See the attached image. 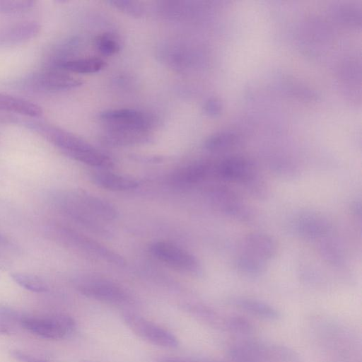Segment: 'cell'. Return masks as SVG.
I'll return each instance as SVG.
<instances>
[{"label": "cell", "mask_w": 362, "mask_h": 362, "mask_svg": "<svg viewBox=\"0 0 362 362\" xmlns=\"http://www.w3.org/2000/svg\"><path fill=\"white\" fill-rule=\"evenodd\" d=\"M25 125L76 160L100 168H108L113 165L110 157L80 137L62 128L37 120L25 121Z\"/></svg>", "instance_id": "obj_1"}, {"label": "cell", "mask_w": 362, "mask_h": 362, "mask_svg": "<svg viewBox=\"0 0 362 362\" xmlns=\"http://www.w3.org/2000/svg\"><path fill=\"white\" fill-rule=\"evenodd\" d=\"M59 204L66 215L100 235L108 233L101 221H110L117 216V211L111 203L82 191L63 194Z\"/></svg>", "instance_id": "obj_2"}, {"label": "cell", "mask_w": 362, "mask_h": 362, "mask_svg": "<svg viewBox=\"0 0 362 362\" xmlns=\"http://www.w3.org/2000/svg\"><path fill=\"white\" fill-rule=\"evenodd\" d=\"M21 326L28 332L41 338L58 340L73 333L76 322L66 314L22 315Z\"/></svg>", "instance_id": "obj_3"}, {"label": "cell", "mask_w": 362, "mask_h": 362, "mask_svg": "<svg viewBox=\"0 0 362 362\" xmlns=\"http://www.w3.org/2000/svg\"><path fill=\"white\" fill-rule=\"evenodd\" d=\"M83 82L67 72L49 69L30 74L16 83V86L33 93H58L78 88Z\"/></svg>", "instance_id": "obj_4"}, {"label": "cell", "mask_w": 362, "mask_h": 362, "mask_svg": "<svg viewBox=\"0 0 362 362\" xmlns=\"http://www.w3.org/2000/svg\"><path fill=\"white\" fill-rule=\"evenodd\" d=\"M74 285L82 295L103 303L122 305L129 300L122 287L100 276L88 274L78 276L74 280Z\"/></svg>", "instance_id": "obj_5"}, {"label": "cell", "mask_w": 362, "mask_h": 362, "mask_svg": "<svg viewBox=\"0 0 362 362\" xmlns=\"http://www.w3.org/2000/svg\"><path fill=\"white\" fill-rule=\"evenodd\" d=\"M122 319L132 332L148 343L170 349L179 345L177 338L172 332L142 316L126 313L122 315Z\"/></svg>", "instance_id": "obj_6"}, {"label": "cell", "mask_w": 362, "mask_h": 362, "mask_svg": "<svg viewBox=\"0 0 362 362\" xmlns=\"http://www.w3.org/2000/svg\"><path fill=\"white\" fill-rule=\"evenodd\" d=\"M151 254L160 262L173 268L197 274L201 267L197 259L182 248L165 241H156L150 246Z\"/></svg>", "instance_id": "obj_7"}, {"label": "cell", "mask_w": 362, "mask_h": 362, "mask_svg": "<svg viewBox=\"0 0 362 362\" xmlns=\"http://www.w3.org/2000/svg\"><path fill=\"white\" fill-rule=\"evenodd\" d=\"M208 195L214 204L226 216L240 222H250L254 218L252 210L233 190L226 186L211 187Z\"/></svg>", "instance_id": "obj_8"}, {"label": "cell", "mask_w": 362, "mask_h": 362, "mask_svg": "<svg viewBox=\"0 0 362 362\" xmlns=\"http://www.w3.org/2000/svg\"><path fill=\"white\" fill-rule=\"evenodd\" d=\"M100 119L106 128L126 129L148 132L153 125L151 115L134 109L109 110L101 112Z\"/></svg>", "instance_id": "obj_9"}, {"label": "cell", "mask_w": 362, "mask_h": 362, "mask_svg": "<svg viewBox=\"0 0 362 362\" xmlns=\"http://www.w3.org/2000/svg\"><path fill=\"white\" fill-rule=\"evenodd\" d=\"M53 229H54V235L57 236L60 240L69 245L76 247L108 262L117 264L124 263L119 255L86 236L64 227H57Z\"/></svg>", "instance_id": "obj_10"}, {"label": "cell", "mask_w": 362, "mask_h": 362, "mask_svg": "<svg viewBox=\"0 0 362 362\" xmlns=\"http://www.w3.org/2000/svg\"><path fill=\"white\" fill-rule=\"evenodd\" d=\"M257 175L254 163L243 156H230L214 165V176L243 186Z\"/></svg>", "instance_id": "obj_11"}, {"label": "cell", "mask_w": 362, "mask_h": 362, "mask_svg": "<svg viewBox=\"0 0 362 362\" xmlns=\"http://www.w3.org/2000/svg\"><path fill=\"white\" fill-rule=\"evenodd\" d=\"M295 232L308 240H322L331 231V224L326 217L317 212L306 211L300 214L294 221Z\"/></svg>", "instance_id": "obj_12"}, {"label": "cell", "mask_w": 362, "mask_h": 362, "mask_svg": "<svg viewBox=\"0 0 362 362\" xmlns=\"http://www.w3.org/2000/svg\"><path fill=\"white\" fill-rule=\"evenodd\" d=\"M241 251L267 262L276 254L275 240L266 233H251L243 237L240 243Z\"/></svg>", "instance_id": "obj_13"}, {"label": "cell", "mask_w": 362, "mask_h": 362, "mask_svg": "<svg viewBox=\"0 0 362 362\" xmlns=\"http://www.w3.org/2000/svg\"><path fill=\"white\" fill-rule=\"evenodd\" d=\"M40 25L25 21L0 28V45H15L34 38L40 32Z\"/></svg>", "instance_id": "obj_14"}, {"label": "cell", "mask_w": 362, "mask_h": 362, "mask_svg": "<svg viewBox=\"0 0 362 362\" xmlns=\"http://www.w3.org/2000/svg\"><path fill=\"white\" fill-rule=\"evenodd\" d=\"M148 140V132L126 129L106 128L102 136V142L109 146H125Z\"/></svg>", "instance_id": "obj_15"}, {"label": "cell", "mask_w": 362, "mask_h": 362, "mask_svg": "<svg viewBox=\"0 0 362 362\" xmlns=\"http://www.w3.org/2000/svg\"><path fill=\"white\" fill-rule=\"evenodd\" d=\"M0 112L16 113L29 117H40L42 108L31 101L9 94L0 93Z\"/></svg>", "instance_id": "obj_16"}, {"label": "cell", "mask_w": 362, "mask_h": 362, "mask_svg": "<svg viewBox=\"0 0 362 362\" xmlns=\"http://www.w3.org/2000/svg\"><path fill=\"white\" fill-rule=\"evenodd\" d=\"M92 180L98 186L111 191L124 192L138 187V182L135 180L111 172L94 173Z\"/></svg>", "instance_id": "obj_17"}, {"label": "cell", "mask_w": 362, "mask_h": 362, "mask_svg": "<svg viewBox=\"0 0 362 362\" xmlns=\"http://www.w3.org/2000/svg\"><path fill=\"white\" fill-rule=\"evenodd\" d=\"M214 165L202 162L183 168L173 176L176 184L190 185L203 181L211 175H214Z\"/></svg>", "instance_id": "obj_18"}, {"label": "cell", "mask_w": 362, "mask_h": 362, "mask_svg": "<svg viewBox=\"0 0 362 362\" xmlns=\"http://www.w3.org/2000/svg\"><path fill=\"white\" fill-rule=\"evenodd\" d=\"M105 66V62L100 58L89 57L70 59L59 62L50 69L76 74H92L100 71Z\"/></svg>", "instance_id": "obj_19"}, {"label": "cell", "mask_w": 362, "mask_h": 362, "mask_svg": "<svg viewBox=\"0 0 362 362\" xmlns=\"http://www.w3.org/2000/svg\"><path fill=\"white\" fill-rule=\"evenodd\" d=\"M231 303L240 309L262 318L273 320L279 319L281 316L279 312L274 308L257 299L235 298L231 300Z\"/></svg>", "instance_id": "obj_20"}, {"label": "cell", "mask_w": 362, "mask_h": 362, "mask_svg": "<svg viewBox=\"0 0 362 362\" xmlns=\"http://www.w3.org/2000/svg\"><path fill=\"white\" fill-rule=\"evenodd\" d=\"M234 267L240 273L244 275L257 276L265 272L267 262L240 251L235 258Z\"/></svg>", "instance_id": "obj_21"}, {"label": "cell", "mask_w": 362, "mask_h": 362, "mask_svg": "<svg viewBox=\"0 0 362 362\" xmlns=\"http://www.w3.org/2000/svg\"><path fill=\"white\" fill-rule=\"evenodd\" d=\"M240 136L231 132H219L209 136L204 143L205 149L209 151H221L236 146Z\"/></svg>", "instance_id": "obj_22"}, {"label": "cell", "mask_w": 362, "mask_h": 362, "mask_svg": "<svg viewBox=\"0 0 362 362\" xmlns=\"http://www.w3.org/2000/svg\"><path fill=\"white\" fill-rule=\"evenodd\" d=\"M319 252L322 257L335 267H342L345 264V256L337 243L326 238L322 239L319 245Z\"/></svg>", "instance_id": "obj_23"}, {"label": "cell", "mask_w": 362, "mask_h": 362, "mask_svg": "<svg viewBox=\"0 0 362 362\" xmlns=\"http://www.w3.org/2000/svg\"><path fill=\"white\" fill-rule=\"evenodd\" d=\"M12 279L21 287L35 293H45L49 290L48 285L40 277L25 273H12Z\"/></svg>", "instance_id": "obj_24"}, {"label": "cell", "mask_w": 362, "mask_h": 362, "mask_svg": "<svg viewBox=\"0 0 362 362\" xmlns=\"http://www.w3.org/2000/svg\"><path fill=\"white\" fill-rule=\"evenodd\" d=\"M32 0H0V13L16 14L27 12L35 6Z\"/></svg>", "instance_id": "obj_25"}, {"label": "cell", "mask_w": 362, "mask_h": 362, "mask_svg": "<svg viewBox=\"0 0 362 362\" xmlns=\"http://www.w3.org/2000/svg\"><path fill=\"white\" fill-rule=\"evenodd\" d=\"M251 196L258 199H265L269 195V188L263 178L258 175L243 185Z\"/></svg>", "instance_id": "obj_26"}, {"label": "cell", "mask_w": 362, "mask_h": 362, "mask_svg": "<svg viewBox=\"0 0 362 362\" xmlns=\"http://www.w3.org/2000/svg\"><path fill=\"white\" fill-rule=\"evenodd\" d=\"M95 46L103 55L111 56L119 50V44L110 34L104 33L95 39Z\"/></svg>", "instance_id": "obj_27"}, {"label": "cell", "mask_w": 362, "mask_h": 362, "mask_svg": "<svg viewBox=\"0 0 362 362\" xmlns=\"http://www.w3.org/2000/svg\"><path fill=\"white\" fill-rule=\"evenodd\" d=\"M109 3L117 9L134 17H140L144 13L143 7L138 1L114 0Z\"/></svg>", "instance_id": "obj_28"}, {"label": "cell", "mask_w": 362, "mask_h": 362, "mask_svg": "<svg viewBox=\"0 0 362 362\" xmlns=\"http://www.w3.org/2000/svg\"><path fill=\"white\" fill-rule=\"evenodd\" d=\"M226 327L231 331L247 334L253 330L252 324L246 319L239 316H231L225 322Z\"/></svg>", "instance_id": "obj_29"}, {"label": "cell", "mask_w": 362, "mask_h": 362, "mask_svg": "<svg viewBox=\"0 0 362 362\" xmlns=\"http://www.w3.org/2000/svg\"><path fill=\"white\" fill-rule=\"evenodd\" d=\"M12 356L16 359L21 362H54L52 361L38 357L35 355L18 350L12 351Z\"/></svg>", "instance_id": "obj_30"}, {"label": "cell", "mask_w": 362, "mask_h": 362, "mask_svg": "<svg viewBox=\"0 0 362 362\" xmlns=\"http://www.w3.org/2000/svg\"><path fill=\"white\" fill-rule=\"evenodd\" d=\"M221 103L216 98L207 100L204 105V110L206 114L214 116L218 115L221 110Z\"/></svg>", "instance_id": "obj_31"}, {"label": "cell", "mask_w": 362, "mask_h": 362, "mask_svg": "<svg viewBox=\"0 0 362 362\" xmlns=\"http://www.w3.org/2000/svg\"><path fill=\"white\" fill-rule=\"evenodd\" d=\"M20 122L18 117L13 114L0 112V124H16Z\"/></svg>", "instance_id": "obj_32"}, {"label": "cell", "mask_w": 362, "mask_h": 362, "mask_svg": "<svg viewBox=\"0 0 362 362\" xmlns=\"http://www.w3.org/2000/svg\"><path fill=\"white\" fill-rule=\"evenodd\" d=\"M156 362H203V360L183 358L179 357H161L157 359Z\"/></svg>", "instance_id": "obj_33"}, {"label": "cell", "mask_w": 362, "mask_h": 362, "mask_svg": "<svg viewBox=\"0 0 362 362\" xmlns=\"http://www.w3.org/2000/svg\"><path fill=\"white\" fill-rule=\"evenodd\" d=\"M353 212L355 213V214L356 216H358V217L361 216V203L360 202H355L354 204H353Z\"/></svg>", "instance_id": "obj_34"}, {"label": "cell", "mask_w": 362, "mask_h": 362, "mask_svg": "<svg viewBox=\"0 0 362 362\" xmlns=\"http://www.w3.org/2000/svg\"><path fill=\"white\" fill-rule=\"evenodd\" d=\"M88 362H93V361H88Z\"/></svg>", "instance_id": "obj_35"}]
</instances>
